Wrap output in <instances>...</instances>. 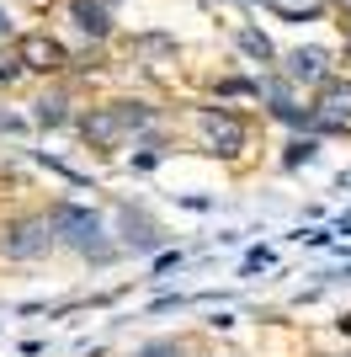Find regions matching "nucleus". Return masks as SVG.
I'll use <instances>...</instances> for the list:
<instances>
[{
    "mask_svg": "<svg viewBox=\"0 0 351 357\" xmlns=\"http://www.w3.org/2000/svg\"><path fill=\"white\" fill-rule=\"evenodd\" d=\"M160 128H171V112L155 96H102V102L80 107L70 134L80 139V149L117 160L123 149H133L144 134H160Z\"/></svg>",
    "mask_w": 351,
    "mask_h": 357,
    "instance_id": "f257e3e1",
    "label": "nucleus"
},
{
    "mask_svg": "<svg viewBox=\"0 0 351 357\" xmlns=\"http://www.w3.org/2000/svg\"><path fill=\"white\" fill-rule=\"evenodd\" d=\"M48 219H54V240L58 251L75 256L80 267L91 272H107L117 261H128L123 245L112 235V219H107L96 203H75V197H48Z\"/></svg>",
    "mask_w": 351,
    "mask_h": 357,
    "instance_id": "f03ea898",
    "label": "nucleus"
},
{
    "mask_svg": "<svg viewBox=\"0 0 351 357\" xmlns=\"http://www.w3.org/2000/svg\"><path fill=\"white\" fill-rule=\"evenodd\" d=\"M187 123H192V139H197L203 155H213V160H224V165H245L250 160L256 118L240 112L234 102H192Z\"/></svg>",
    "mask_w": 351,
    "mask_h": 357,
    "instance_id": "7ed1b4c3",
    "label": "nucleus"
},
{
    "mask_svg": "<svg viewBox=\"0 0 351 357\" xmlns=\"http://www.w3.org/2000/svg\"><path fill=\"white\" fill-rule=\"evenodd\" d=\"M48 256H58L48 203L43 208L0 213V261H6V267H38V261H48Z\"/></svg>",
    "mask_w": 351,
    "mask_h": 357,
    "instance_id": "20e7f679",
    "label": "nucleus"
},
{
    "mask_svg": "<svg viewBox=\"0 0 351 357\" xmlns=\"http://www.w3.org/2000/svg\"><path fill=\"white\" fill-rule=\"evenodd\" d=\"M112 235H117V245H123L128 261H155L176 240L171 224L149 208V203H139V197H112Z\"/></svg>",
    "mask_w": 351,
    "mask_h": 357,
    "instance_id": "39448f33",
    "label": "nucleus"
},
{
    "mask_svg": "<svg viewBox=\"0 0 351 357\" xmlns=\"http://www.w3.org/2000/svg\"><path fill=\"white\" fill-rule=\"evenodd\" d=\"M309 128L320 139H351V70L325 75L309 91Z\"/></svg>",
    "mask_w": 351,
    "mask_h": 357,
    "instance_id": "423d86ee",
    "label": "nucleus"
},
{
    "mask_svg": "<svg viewBox=\"0 0 351 357\" xmlns=\"http://www.w3.org/2000/svg\"><path fill=\"white\" fill-rule=\"evenodd\" d=\"M27 118H32L38 134H64V128H75V118H80V80H70V75L43 80L27 102Z\"/></svg>",
    "mask_w": 351,
    "mask_h": 357,
    "instance_id": "0eeeda50",
    "label": "nucleus"
},
{
    "mask_svg": "<svg viewBox=\"0 0 351 357\" xmlns=\"http://www.w3.org/2000/svg\"><path fill=\"white\" fill-rule=\"evenodd\" d=\"M11 54L22 59V70H27V75H38V80H54V75H70V48L58 43V38H54L48 27H32V32H22Z\"/></svg>",
    "mask_w": 351,
    "mask_h": 357,
    "instance_id": "6e6552de",
    "label": "nucleus"
},
{
    "mask_svg": "<svg viewBox=\"0 0 351 357\" xmlns=\"http://www.w3.org/2000/svg\"><path fill=\"white\" fill-rule=\"evenodd\" d=\"M64 27L80 38V43H117V6L107 0H64Z\"/></svg>",
    "mask_w": 351,
    "mask_h": 357,
    "instance_id": "1a4fd4ad",
    "label": "nucleus"
},
{
    "mask_svg": "<svg viewBox=\"0 0 351 357\" xmlns=\"http://www.w3.org/2000/svg\"><path fill=\"white\" fill-rule=\"evenodd\" d=\"M277 70L288 75V80H298L304 91H314L325 75L341 70V54H330L325 43H298V48H288V54H277Z\"/></svg>",
    "mask_w": 351,
    "mask_h": 357,
    "instance_id": "9d476101",
    "label": "nucleus"
},
{
    "mask_svg": "<svg viewBox=\"0 0 351 357\" xmlns=\"http://www.w3.org/2000/svg\"><path fill=\"white\" fill-rule=\"evenodd\" d=\"M123 54L139 70H165V64L181 59V43H176L171 32H133V38H123Z\"/></svg>",
    "mask_w": 351,
    "mask_h": 357,
    "instance_id": "9b49d317",
    "label": "nucleus"
},
{
    "mask_svg": "<svg viewBox=\"0 0 351 357\" xmlns=\"http://www.w3.org/2000/svg\"><path fill=\"white\" fill-rule=\"evenodd\" d=\"M325 144L320 134H288L282 139V155H277V171L282 176H298V171H309V165H320Z\"/></svg>",
    "mask_w": 351,
    "mask_h": 357,
    "instance_id": "f8f14e48",
    "label": "nucleus"
},
{
    "mask_svg": "<svg viewBox=\"0 0 351 357\" xmlns=\"http://www.w3.org/2000/svg\"><path fill=\"white\" fill-rule=\"evenodd\" d=\"M234 48H240L256 70H272V64H277V48H272V38H266L256 22H240V27H234Z\"/></svg>",
    "mask_w": 351,
    "mask_h": 357,
    "instance_id": "ddd939ff",
    "label": "nucleus"
},
{
    "mask_svg": "<svg viewBox=\"0 0 351 357\" xmlns=\"http://www.w3.org/2000/svg\"><path fill=\"white\" fill-rule=\"evenodd\" d=\"M213 102H256V75H213Z\"/></svg>",
    "mask_w": 351,
    "mask_h": 357,
    "instance_id": "4468645a",
    "label": "nucleus"
},
{
    "mask_svg": "<svg viewBox=\"0 0 351 357\" xmlns=\"http://www.w3.org/2000/svg\"><path fill=\"white\" fill-rule=\"evenodd\" d=\"M123 357H197V352H192L187 336H149V342H139L133 352H123Z\"/></svg>",
    "mask_w": 351,
    "mask_h": 357,
    "instance_id": "2eb2a0df",
    "label": "nucleus"
},
{
    "mask_svg": "<svg viewBox=\"0 0 351 357\" xmlns=\"http://www.w3.org/2000/svg\"><path fill=\"white\" fill-rule=\"evenodd\" d=\"M27 134H32V118L0 102V144H6V139H27Z\"/></svg>",
    "mask_w": 351,
    "mask_h": 357,
    "instance_id": "dca6fc26",
    "label": "nucleus"
},
{
    "mask_svg": "<svg viewBox=\"0 0 351 357\" xmlns=\"http://www.w3.org/2000/svg\"><path fill=\"white\" fill-rule=\"evenodd\" d=\"M22 75H27V70H22V59H16V54H11V59H0V96H6V91H16V80H22Z\"/></svg>",
    "mask_w": 351,
    "mask_h": 357,
    "instance_id": "f3484780",
    "label": "nucleus"
},
{
    "mask_svg": "<svg viewBox=\"0 0 351 357\" xmlns=\"http://www.w3.org/2000/svg\"><path fill=\"white\" fill-rule=\"evenodd\" d=\"M256 267H272V251H266V245H256V251L245 256V272H256Z\"/></svg>",
    "mask_w": 351,
    "mask_h": 357,
    "instance_id": "a211bd4d",
    "label": "nucleus"
},
{
    "mask_svg": "<svg viewBox=\"0 0 351 357\" xmlns=\"http://www.w3.org/2000/svg\"><path fill=\"white\" fill-rule=\"evenodd\" d=\"M107 6H123V0H107Z\"/></svg>",
    "mask_w": 351,
    "mask_h": 357,
    "instance_id": "6ab92c4d",
    "label": "nucleus"
},
{
    "mask_svg": "<svg viewBox=\"0 0 351 357\" xmlns=\"http://www.w3.org/2000/svg\"><path fill=\"white\" fill-rule=\"evenodd\" d=\"M197 357H208V352H197Z\"/></svg>",
    "mask_w": 351,
    "mask_h": 357,
    "instance_id": "aec40b11",
    "label": "nucleus"
},
{
    "mask_svg": "<svg viewBox=\"0 0 351 357\" xmlns=\"http://www.w3.org/2000/svg\"><path fill=\"white\" fill-rule=\"evenodd\" d=\"M325 357H330V352H325Z\"/></svg>",
    "mask_w": 351,
    "mask_h": 357,
    "instance_id": "412c9836",
    "label": "nucleus"
}]
</instances>
